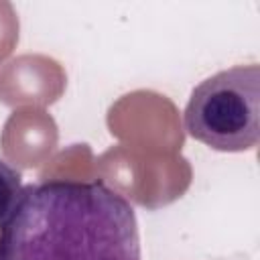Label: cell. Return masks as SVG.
Returning a JSON list of instances; mask_svg holds the SVG:
<instances>
[{"instance_id": "6da1fadb", "label": "cell", "mask_w": 260, "mask_h": 260, "mask_svg": "<svg viewBox=\"0 0 260 260\" xmlns=\"http://www.w3.org/2000/svg\"><path fill=\"white\" fill-rule=\"evenodd\" d=\"M0 260H142L134 207L102 181L26 185L2 225Z\"/></svg>"}, {"instance_id": "7a4b0ae2", "label": "cell", "mask_w": 260, "mask_h": 260, "mask_svg": "<svg viewBox=\"0 0 260 260\" xmlns=\"http://www.w3.org/2000/svg\"><path fill=\"white\" fill-rule=\"evenodd\" d=\"M183 120L189 136L213 150H252L260 138V67L234 65L203 79Z\"/></svg>"}, {"instance_id": "3957f363", "label": "cell", "mask_w": 260, "mask_h": 260, "mask_svg": "<svg viewBox=\"0 0 260 260\" xmlns=\"http://www.w3.org/2000/svg\"><path fill=\"white\" fill-rule=\"evenodd\" d=\"M22 177L16 169L0 158V228L14 213L18 199L22 195Z\"/></svg>"}]
</instances>
